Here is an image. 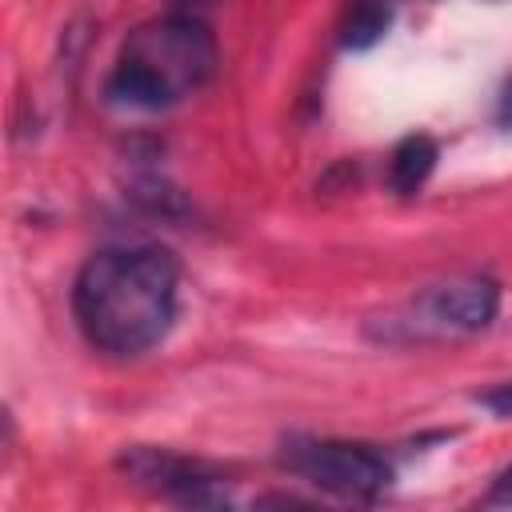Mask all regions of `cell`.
<instances>
[{"instance_id": "6da1fadb", "label": "cell", "mask_w": 512, "mask_h": 512, "mask_svg": "<svg viewBox=\"0 0 512 512\" xmlns=\"http://www.w3.org/2000/svg\"><path fill=\"white\" fill-rule=\"evenodd\" d=\"M180 264L160 244H116L84 260L72 284V316L104 356L156 348L176 320Z\"/></svg>"}, {"instance_id": "7a4b0ae2", "label": "cell", "mask_w": 512, "mask_h": 512, "mask_svg": "<svg viewBox=\"0 0 512 512\" xmlns=\"http://www.w3.org/2000/svg\"><path fill=\"white\" fill-rule=\"evenodd\" d=\"M216 72V40L200 16L168 12L128 32L108 76V100L120 108H168L200 92Z\"/></svg>"}, {"instance_id": "3957f363", "label": "cell", "mask_w": 512, "mask_h": 512, "mask_svg": "<svg viewBox=\"0 0 512 512\" xmlns=\"http://www.w3.org/2000/svg\"><path fill=\"white\" fill-rule=\"evenodd\" d=\"M500 312V284L492 276H452L428 284L396 316L384 320L388 340H448L488 328Z\"/></svg>"}, {"instance_id": "277c9868", "label": "cell", "mask_w": 512, "mask_h": 512, "mask_svg": "<svg viewBox=\"0 0 512 512\" xmlns=\"http://www.w3.org/2000/svg\"><path fill=\"white\" fill-rule=\"evenodd\" d=\"M280 464L292 476H300L312 488L332 492L340 500H376L392 480L388 460L372 444H356V440L292 436L280 448Z\"/></svg>"}, {"instance_id": "5b68a950", "label": "cell", "mask_w": 512, "mask_h": 512, "mask_svg": "<svg viewBox=\"0 0 512 512\" xmlns=\"http://www.w3.org/2000/svg\"><path fill=\"white\" fill-rule=\"evenodd\" d=\"M120 468L136 484H148L152 492H160L168 500L196 504V508L228 504L224 476L204 460H188V456H176V452H164V448H128L120 456Z\"/></svg>"}, {"instance_id": "8992f818", "label": "cell", "mask_w": 512, "mask_h": 512, "mask_svg": "<svg viewBox=\"0 0 512 512\" xmlns=\"http://www.w3.org/2000/svg\"><path fill=\"white\" fill-rule=\"evenodd\" d=\"M440 152H436V140L432 136H404L396 148H392V160H388V184L396 196H412L424 188V180L432 176Z\"/></svg>"}, {"instance_id": "52a82bcc", "label": "cell", "mask_w": 512, "mask_h": 512, "mask_svg": "<svg viewBox=\"0 0 512 512\" xmlns=\"http://www.w3.org/2000/svg\"><path fill=\"white\" fill-rule=\"evenodd\" d=\"M388 20H392V8L384 0H352L340 24L344 48H372L388 32Z\"/></svg>"}, {"instance_id": "ba28073f", "label": "cell", "mask_w": 512, "mask_h": 512, "mask_svg": "<svg viewBox=\"0 0 512 512\" xmlns=\"http://www.w3.org/2000/svg\"><path fill=\"white\" fill-rule=\"evenodd\" d=\"M480 404H484L488 412H496V416H512V380H508V384H496L492 392H484Z\"/></svg>"}, {"instance_id": "9c48e42d", "label": "cell", "mask_w": 512, "mask_h": 512, "mask_svg": "<svg viewBox=\"0 0 512 512\" xmlns=\"http://www.w3.org/2000/svg\"><path fill=\"white\" fill-rule=\"evenodd\" d=\"M488 504H512V464L500 472V480H496V488L488 492Z\"/></svg>"}, {"instance_id": "30bf717a", "label": "cell", "mask_w": 512, "mask_h": 512, "mask_svg": "<svg viewBox=\"0 0 512 512\" xmlns=\"http://www.w3.org/2000/svg\"><path fill=\"white\" fill-rule=\"evenodd\" d=\"M208 4H216V0H168L172 12H188V16H196V12L208 8Z\"/></svg>"}, {"instance_id": "8fae6325", "label": "cell", "mask_w": 512, "mask_h": 512, "mask_svg": "<svg viewBox=\"0 0 512 512\" xmlns=\"http://www.w3.org/2000/svg\"><path fill=\"white\" fill-rule=\"evenodd\" d=\"M500 120L512 124V76H508V84H504V92H500Z\"/></svg>"}]
</instances>
